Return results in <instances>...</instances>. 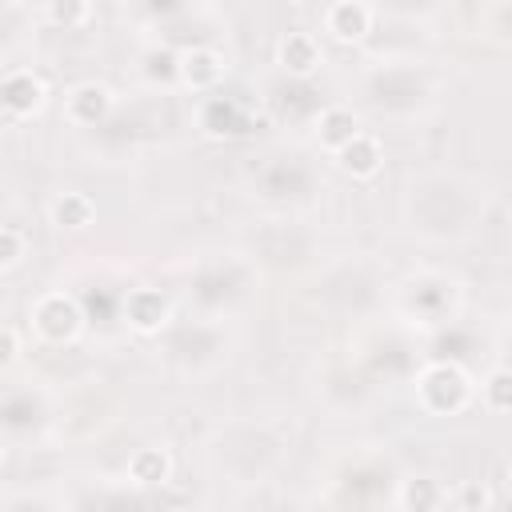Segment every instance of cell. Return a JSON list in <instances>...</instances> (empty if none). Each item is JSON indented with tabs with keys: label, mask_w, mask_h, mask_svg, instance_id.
Here are the masks:
<instances>
[{
	"label": "cell",
	"mask_w": 512,
	"mask_h": 512,
	"mask_svg": "<svg viewBox=\"0 0 512 512\" xmlns=\"http://www.w3.org/2000/svg\"><path fill=\"white\" fill-rule=\"evenodd\" d=\"M416 392H420V404H424L428 412L452 416V412H460V408L468 404L472 384H468V376H464L460 364H432V368L420 372Z\"/></svg>",
	"instance_id": "cell-1"
},
{
	"label": "cell",
	"mask_w": 512,
	"mask_h": 512,
	"mask_svg": "<svg viewBox=\"0 0 512 512\" xmlns=\"http://www.w3.org/2000/svg\"><path fill=\"white\" fill-rule=\"evenodd\" d=\"M84 324L80 304L68 292H48L32 304V328L48 340V344H68Z\"/></svg>",
	"instance_id": "cell-2"
},
{
	"label": "cell",
	"mask_w": 512,
	"mask_h": 512,
	"mask_svg": "<svg viewBox=\"0 0 512 512\" xmlns=\"http://www.w3.org/2000/svg\"><path fill=\"white\" fill-rule=\"evenodd\" d=\"M124 320L140 336H152V332H160L172 320V300L160 288H132L124 296Z\"/></svg>",
	"instance_id": "cell-3"
},
{
	"label": "cell",
	"mask_w": 512,
	"mask_h": 512,
	"mask_svg": "<svg viewBox=\"0 0 512 512\" xmlns=\"http://www.w3.org/2000/svg\"><path fill=\"white\" fill-rule=\"evenodd\" d=\"M44 100H48V88H44V80H40L36 72H28V68H16V72H8V76L0 80V104H4L12 116H36V112L44 108Z\"/></svg>",
	"instance_id": "cell-4"
},
{
	"label": "cell",
	"mask_w": 512,
	"mask_h": 512,
	"mask_svg": "<svg viewBox=\"0 0 512 512\" xmlns=\"http://www.w3.org/2000/svg\"><path fill=\"white\" fill-rule=\"evenodd\" d=\"M324 32L340 44H356L372 32V8L360 4V0H336L324 12Z\"/></svg>",
	"instance_id": "cell-5"
},
{
	"label": "cell",
	"mask_w": 512,
	"mask_h": 512,
	"mask_svg": "<svg viewBox=\"0 0 512 512\" xmlns=\"http://www.w3.org/2000/svg\"><path fill=\"white\" fill-rule=\"evenodd\" d=\"M220 76H224V56L216 48H188L176 56V80H184L196 92L216 88Z\"/></svg>",
	"instance_id": "cell-6"
},
{
	"label": "cell",
	"mask_w": 512,
	"mask_h": 512,
	"mask_svg": "<svg viewBox=\"0 0 512 512\" xmlns=\"http://www.w3.org/2000/svg\"><path fill=\"white\" fill-rule=\"evenodd\" d=\"M64 112H68L72 124L92 128V124H100V120L112 112V92H108L104 84H96V80H84V84H76V88L68 92Z\"/></svg>",
	"instance_id": "cell-7"
},
{
	"label": "cell",
	"mask_w": 512,
	"mask_h": 512,
	"mask_svg": "<svg viewBox=\"0 0 512 512\" xmlns=\"http://www.w3.org/2000/svg\"><path fill=\"white\" fill-rule=\"evenodd\" d=\"M280 56V68L292 72V76H312L320 64H324V52H320V40L312 32H288L276 48Z\"/></svg>",
	"instance_id": "cell-8"
},
{
	"label": "cell",
	"mask_w": 512,
	"mask_h": 512,
	"mask_svg": "<svg viewBox=\"0 0 512 512\" xmlns=\"http://www.w3.org/2000/svg\"><path fill=\"white\" fill-rule=\"evenodd\" d=\"M336 160H340V168H344L348 176H356V180H368V176H376V172H380V164H384V152H380L376 136L360 132V136H352V140H348V144L336 152Z\"/></svg>",
	"instance_id": "cell-9"
},
{
	"label": "cell",
	"mask_w": 512,
	"mask_h": 512,
	"mask_svg": "<svg viewBox=\"0 0 512 512\" xmlns=\"http://www.w3.org/2000/svg\"><path fill=\"white\" fill-rule=\"evenodd\" d=\"M316 136H320V144H324L328 152H340L352 136H360V120H356L352 108L332 104V108H324V112L316 116Z\"/></svg>",
	"instance_id": "cell-10"
},
{
	"label": "cell",
	"mask_w": 512,
	"mask_h": 512,
	"mask_svg": "<svg viewBox=\"0 0 512 512\" xmlns=\"http://www.w3.org/2000/svg\"><path fill=\"white\" fill-rule=\"evenodd\" d=\"M48 216H52L56 228H72V232H80V228H88V224L96 220V208H92V200H88L84 192H60V196L52 200Z\"/></svg>",
	"instance_id": "cell-11"
},
{
	"label": "cell",
	"mask_w": 512,
	"mask_h": 512,
	"mask_svg": "<svg viewBox=\"0 0 512 512\" xmlns=\"http://www.w3.org/2000/svg\"><path fill=\"white\" fill-rule=\"evenodd\" d=\"M444 484L436 480V476H412V480H404V488H400V504H404V512H440L444 508Z\"/></svg>",
	"instance_id": "cell-12"
},
{
	"label": "cell",
	"mask_w": 512,
	"mask_h": 512,
	"mask_svg": "<svg viewBox=\"0 0 512 512\" xmlns=\"http://www.w3.org/2000/svg\"><path fill=\"white\" fill-rule=\"evenodd\" d=\"M168 472H172V460H168L164 448H140V452L128 460V476H132L136 484H144V488L164 484Z\"/></svg>",
	"instance_id": "cell-13"
},
{
	"label": "cell",
	"mask_w": 512,
	"mask_h": 512,
	"mask_svg": "<svg viewBox=\"0 0 512 512\" xmlns=\"http://www.w3.org/2000/svg\"><path fill=\"white\" fill-rule=\"evenodd\" d=\"M44 16H48L52 24H60V28H76V24H84V20L92 16V8H88L84 0H52V4L44 8Z\"/></svg>",
	"instance_id": "cell-14"
},
{
	"label": "cell",
	"mask_w": 512,
	"mask_h": 512,
	"mask_svg": "<svg viewBox=\"0 0 512 512\" xmlns=\"http://www.w3.org/2000/svg\"><path fill=\"white\" fill-rule=\"evenodd\" d=\"M484 400H488L492 412H508V408H512V372H508V368H496V372L488 376Z\"/></svg>",
	"instance_id": "cell-15"
},
{
	"label": "cell",
	"mask_w": 512,
	"mask_h": 512,
	"mask_svg": "<svg viewBox=\"0 0 512 512\" xmlns=\"http://www.w3.org/2000/svg\"><path fill=\"white\" fill-rule=\"evenodd\" d=\"M28 244H24V232L16 228H0V268H16L24 260Z\"/></svg>",
	"instance_id": "cell-16"
},
{
	"label": "cell",
	"mask_w": 512,
	"mask_h": 512,
	"mask_svg": "<svg viewBox=\"0 0 512 512\" xmlns=\"http://www.w3.org/2000/svg\"><path fill=\"white\" fill-rule=\"evenodd\" d=\"M460 512H484L488 508V488L480 484V480H468V484H460Z\"/></svg>",
	"instance_id": "cell-17"
},
{
	"label": "cell",
	"mask_w": 512,
	"mask_h": 512,
	"mask_svg": "<svg viewBox=\"0 0 512 512\" xmlns=\"http://www.w3.org/2000/svg\"><path fill=\"white\" fill-rule=\"evenodd\" d=\"M20 356V336L12 328H0V372Z\"/></svg>",
	"instance_id": "cell-18"
},
{
	"label": "cell",
	"mask_w": 512,
	"mask_h": 512,
	"mask_svg": "<svg viewBox=\"0 0 512 512\" xmlns=\"http://www.w3.org/2000/svg\"><path fill=\"white\" fill-rule=\"evenodd\" d=\"M0 464H4V444H0Z\"/></svg>",
	"instance_id": "cell-19"
}]
</instances>
